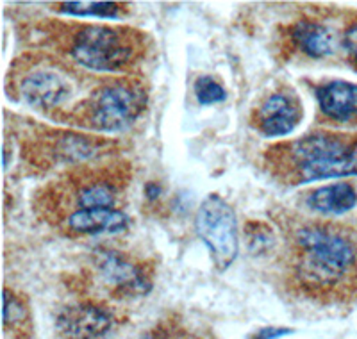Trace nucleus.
<instances>
[{"mask_svg": "<svg viewBox=\"0 0 357 339\" xmlns=\"http://www.w3.org/2000/svg\"><path fill=\"white\" fill-rule=\"evenodd\" d=\"M268 165L289 184L357 175V136L312 133L268 150Z\"/></svg>", "mask_w": 357, "mask_h": 339, "instance_id": "nucleus-1", "label": "nucleus"}, {"mask_svg": "<svg viewBox=\"0 0 357 339\" xmlns=\"http://www.w3.org/2000/svg\"><path fill=\"white\" fill-rule=\"evenodd\" d=\"M70 56L84 68L116 72L138 59L139 38L123 27L86 25L70 40Z\"/></svg>", "mask_w": 357, "mask_h": 339, "instance_id": "nucleus-3", "label": "nucleus"}, {"mask_svg": "<svg viewBox=\"0 0 357 339\" xmlns=\"http://www.w3.org/2000/svg\"><path fill=\"white\" fill-rule=\"evenodd\" d=\"M321 113L340 123L357 121V84L349 81H331L317 88Z\"/></svg>", "mask_w": 357, "mask_h": 339, "instance_id": "nucleus-11", "label": "nucleus"}, {"mask_svg": "<svg viewBox=\"0 0 357 339\" xmlns=\"http://www.w3.org/2000/svg\"><path fill=\"white\" fill-rule=\"evenodd\" d=\"M25 316V307L17 296L13 295L11 291L6 289L4 293V323L6 327L9 325H15V323L20 322Z\"/></svg>", "mask_w": 357, "mask_h": 339, "instance_id": "nucleus-18", "label": "nucleus"}, {"mask_svg": "<svg viewBox=\"0 0 357 339\" xmlns=\"http://www.w3.org/2000/svg\"><path fill=\"white\" fill-rule=\"evenodd\" d=\"M247 245L252 252L263 254L268 248L273 246V232L272 229L263 222H250L247 225Z\"/></svg>", "mask_w": 357, "mask_h": 339, "instance_id": "nucleus-17", "label": "nucleus"}, {"mask_svg": "<svg viewBox=\"0 0 357 339\" xmlns=\"http://www.w3.org/2000/svg\"><path fill=\"white\" fill-rule=\"evenodd\" d=\"M291 329L288 327H263L256 334L250 336V339H280L291 334Z\"/></svg>", "mask_w": 357, "mask_h": 339, "instance_id": "nucleus-19", "label": "nucleus"}, {"mask_svg": "<svg viewBox=\"0 0 357 339\" xmlns=\"http://www.w3.org/2000/svg\"><path fill=\"white\" fill-rule=\"evenodd\" d=\"M65 225L73 234H118L129 229L130 218L120 209H82L66 214Z\"/></svg>", "mask_w": 357, "mask_h": 339, "instance_id": "nucleus-10", "label": "nucleus"}, {"mask_svg": "<svg viewBox=\"0 0 357 339\" xmlns=\"http://www.w3.org/2000/svg\"><path fill=\"white\" fill-rule=\"evenodd\" d=\"M195 95L197 100L204 105H211L223 102L227 98V91L223 89V86L220 84L216 79L209 75L199 77L195 81Z\"/></svg>", "mask_w": 357, "mask_h": 339, "instance_id": "nucleus-16", "label": "nucleus"}, {"mask_svg": "<svg viewBox=\"0 0 357 339\" xmlns=\"http://www.w3.org/2000/svg\"><path fill=\"white\" fill-rule=\"evenodd\" d=\"M302 107L288 95H270L257 110V129L268 137L288 136L301 123Z\"/></svg>", "mask_w": 357, "mask_h": 339, "instance_id": "nucleus-9", "label": "nucleus"}, {"mask_svg": "<svg viewBox=\"0 0 357 339\" xmlns=\"http://www.w3.org/2000/svg\"><path fill=\"white\" fill-rule=\"evenodd\" d=\"M95 266L102 282L116 295L142 296L151 291L152 280L145 266L134 263L120 252L98 250L95 254Z\"/></svg>", "mask_w": 357, "mask_h": 339, "instance_id": "nucleus-7", "label": "nucleus"}, {"mask_svg": "<svg viewBox=\"0 0 357 339\" xmlns=\"http://www.w3.org/2000/svg\"><path fill=\"white\" fill-rule=\"evenodd\" d=\"M59 327L72 339H98L113 327V315L106 307L95 303H77L59 315Z\"/></svg>", "mask_w": 357, "mask_h": 339, "instance_id": "nucleus-8", "label": "nucleus"}, {"mask_svg": "<svg viewBox=\"0 0 357 339\" xmlns=\"http://www.w3.org/2000/svg\"><path fill=\"white\" fill-rule=\"evenodd\" d=\"M295 273L307 289L331 291L357 280V245L327 225H302L293 232Z\"/></svg>", "mask_w": 357, "mask_h": 339, "instance_id": "nucleus-2", "label": "nucleus"}, {"mask_svg": "<svg viewBox=\"0 0 357 339\" xmlns=\"http://www.w3.org/2000/svg\"><path fill=\"white\" fill-rule=\"evenodd\" d=\"M143 339H170V338H165V336H146Z\"/></svg>", "mask_w": 357, "mask_h": 339, "instance_id": "nucleus-22", "label": "nucleus"}, {"mask_svg": "<svg viewBox=\"0 0 357 339\" xmlns=\"http://www.w3.org/2000/svg\"><path fill=\"white\" fill-rule=\"evenodd\" d=\"M145 195L149 200H158L159 195H161V186L158 182H149L145 186Z\"/></svg>", "mask_w": 357, "mask_h": 339, "instance_id": "nucleus-21", "label": "nucleus"}, {"mask_svg": "<svg viewBox=\"0 0 357 339\" xmlns=\"http://www.w3.org/2000/svg\"><path fill=\"white\" fill-rule=\"evenodd\" d=\"M197 234L206 243L211 261L218 271H225L238 257L240 234L234 209L220 195L206 197L197 211Z\"/></svg>", "mask_w": 357, "mask_h": 339, "instance_id": "nucleus-5", "label": "nucleus"}, {"mask_svg": "<svg viewBox=\"0 0 357 339\" xmlns=\"http://www.w3.org/2000/svg\"><path fill=\"white\" fill-rule=\"evenodd\" d=\"M57 11L73 15V17H95V18H120L122 8L114 2H59Z\"/></svg>", "mask_w": 357, "mask_h": 339, "instance_id": "nucleus-15", "label": "nucleus"}, {"mask_svg": "<svg viewBox=\"0 0 357 339\" xmlns=\"http://www.w3.org/2000/svg\"><path fill=\"white\" fill-rule=\"evenodd\" d=\"M305 204L314 213L343 214L356 207L357 193L349 182H334L329 186L312 190L305 198Z\"/></svg>", "mask_w": 357, "mask_h": 339, "instance_id": "nucleus-13", "label": "nucleus"}, {"mask_svg": "<svg viewBox=\"0 0 357 339\" xmlns=\"http://www.w3.org/2000/svg\"><path fill=\"white\" fill-rule=\"evenodd\" d=\"M72 184L75 186V191H73L75 209L73 211L114 209L118 198V182L111 181L106 175L102 177L88 175L84 181L72 182Z\"/></svg>", "mask_w": 357, "mask_h": 339, "instance_id": "nucleus-12", "label": "nucleus"}, {"mask_svg": "<svg viewBox=\"0 0 357 339\" xmlns=\"http://www.w3.org/2000/svg\"><path fill=\"white\" fill-rule=\"evenodd\" d=\"M291 40L305 56L320 59L334 54V36L325 25L312 20L296 22L291 27Z\"/></svg>", "mask_w": 357, "mask_h": 339, "instance_id": "nucleus-14", "label": "nucleus"}, {"mask_svg": "<svg viewBox=\"0 0 357 339\" xmlns=\"http://www.w3.org/2000/svg\"><path fill=\"white\" fill-rule=\"evenodd\" d=\"M146 104L145 89L134 81H111L98 86L77 107L79 120L102 133H120L132 126Z\"/></svg>", "mask_w": 357, "mask_h": 339, "instance_id": "nucleus-4", "label": "nucleus"}, {"mask_svg": "<svg viewBox=\"0 0 357 339\" xmlns=\"http://www.w3.org/2000/svg\"><path fill=\"white\" fill-rule=\"evenodd\" d=\"M343 45H345L350 59L357 65V24L350 25V27L347 29L345 38H343Z\"/></svg>", "mask_w": 357, "mask_h": 339, "instance_id": "nucleus-20", "label": "nucleus"}, {"mask_svg": "<svg viewBox=\"0 0 357 339\" xmlns=\"http://www.w3.org/2000/svg\"><path fill=\"white\" fill-rule=\"evenodd\" d=\"M18 93L36 110H57L72 97L73 82L61 68L33 66L18 79Z\"/></svg>", "mask_w": 357, "mask_h": 339, "instance_id": "nucleus-6", "label": "nucleus"}]
</instances>
